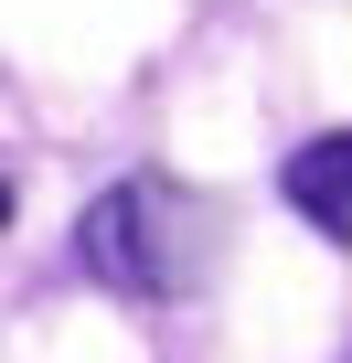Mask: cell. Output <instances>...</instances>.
<instances>
[{"label": "cell", "instance_id": "1", "mask_svg": "<svg viewBox=\"0 0 352 363\" xmlns=\"http://www.w3.org/2000/svg\"><path fill=\"white\" fill-rule=\"evenodd\" d=\"M75 257L107 289H128V299H171L193 278V203H182V182H160V171L107 182L86 203V225H75Z\"/></svg>", "mask_w": 352, "mask_h": 363}, {"label": "cell", "instance_id": "3", "mask_svg": "<svg viewBox=\"0 0 352 363\" xmlns=\"http://www.w3.org/2000/svg\"><path fill=\"white\" fill-rule=\"evenodd\" d=\"M0 225H11V182H0Z\"/></svg>", "mask_w": 352, "mask_h": 363}, {"label": "cell", "instance_id": "2", "mask_svg": "<svg viewBox=\"0 0 352 363\" xmlns=\"http://www.w3.org/2000/svg\"><path fill=\"white\" fill-rule=\"evenodd\" d=\"M278 193L331 235V246H352V128H331V139H310L288 171H278Z\"/></svg>", "mask_w": 352, "mask_h": 363}]
</instances>
